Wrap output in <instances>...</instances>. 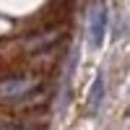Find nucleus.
Returning <instances> with one entry per match:
<instances>
[{
    "label": "nucleus",
    "mask_w": 130,
    "mask_h": 130,
    "mask_svg": "<svg viewBox=\"0 0 130 130\" xmlns=\"http://www.w3.org/2000/svg\"><path fill=\"white\" fill-rule=\"evenodd\" d=\"M37 86H39L37 75H10V78L0 81V99H5V102L26 99Z\"/></svg>",
    "instance_id": "nucleus-1"
},
{
    "label": "nucleus",
    "mask_w": 130,
    "mask_h": 130,
    "mask_svg": "<svg viewBox=\"0 0 130 130\" xmlns=\"http://www.w3.org/2000/svg\"><path fill=\"white\" fill-rule=\"evenodd\" d=\"M107 5L104 3H94L91 5V13H89V42L94 50H99L104 44V34H107Z\"/></svg>",
    "instance_id": "nucleus-2"
},
{
    "label": "nucleus",
    "mask_w": 130,
    "mask_h": 130,
    "mask_svg": "<svg viewBox=\"0 0 130 130\" xmlns=\"http://www.w3.org/2000/svg\"><path fill=\"white\" fill-rule=\"evenodd\" d=\"M102 99H104V73H99L94 78V86H91V94H89V112L96 115L102 107Z\"/></svg>",
    "instance_id": "nucleus-3"
},
{
    "label": "nucleus",
    "mask_w": 130,
    "mask_h": 130,
    "mask_svg": "<svg viewBox=\"0 0 130 130\" xmlns=\"http://www.w3.org/2000/svg\"><path fill=\"white\" fill-rule=\"evenodd\" d=\"M57 37H60V31H47V34L31 37V39L26 42V50H31V52L44 50V47H50V44H55V42H57Z\"/></svg>",
    "instance_id": "nucleus-4"
},
{
    "label": "nucleus",
    "mask_w": 130,
    "mask_h": 130,
    "mask_svg": "<svg viewBox=\"0 0 130 130\" xmlns=\"http://www.w3.org/2000/svg\"><path fill=\"white\" fill-rule=\"evenodd\" d=\"M0 130H39V127H26V125H0Z\"/></svg>",
    "instance_id": "nucleus-5"
}]
</instances>
